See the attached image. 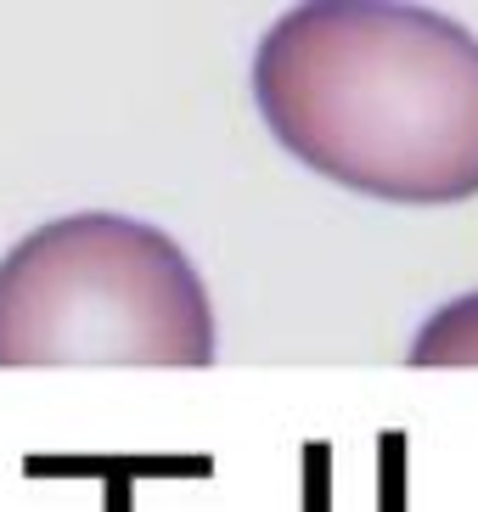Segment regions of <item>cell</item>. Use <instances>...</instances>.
<instances>
[{
	"mask_svg": "<svg viewBox=\"0 0 478 512\" xmlns=\"http://www.w3.org/2000/svg\"><path fill=\"white\" fill-rule=\"evenodd\" d=\"M254 102L299 164L360 197H478V34L445 12L293 6L254 51Z\"/></svg>",
	"mask_w": 478,
	"mask_h": 512,
	"instance_id": "cell-1",
	"label": "cell"
},
{
	"mask_svg": "<svg viewBox=\"0 0 478 512\" xmlns=\"http://www.w3.org/2000/svg\"><path fill=\"white\" fill-rule=\"evenodd\" d=\"M0 366H214L209 287L147 220H51L0 259Z\"/></svg>",
	"mask_w": 478,
	"mask_h": 512,
	"instance_id": "cell-2",
	"label": "cell"
},
{
	"mask_svg": "<svg viewBox=\"0 0 478 512\" xmlns=\"http://www.w3.org/2000/svg\"><path fill=\"white\" fill-rule=\"evenodd\" d=\"M411 366H478V293L450 299L422 321L417 344L405 349Z\"/></svg>",
	"mask_w": 478,
	"mask_h": 512,
	"instance_id": "cell-3",
	"label": "cell"
}]
</instances>
